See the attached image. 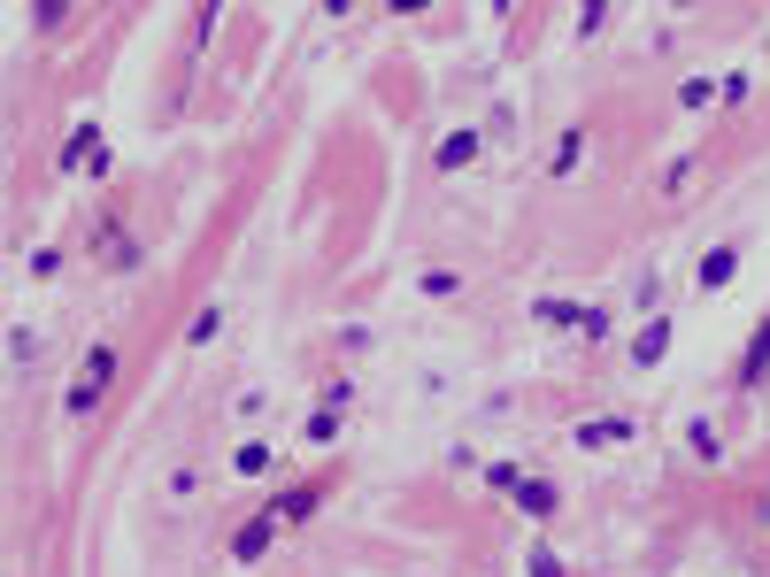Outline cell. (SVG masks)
<instances>
[{
	"label": "cell",
	"mask_w": 770,
	"mask_h": 577,
	"mask_svg": "<svg viewBox=\"0 0 770 577\" xmlns=\"http://www.w3.org/2000/svg\"><path fill=\"white\" fill-rule=\"evenodd\" d=\"M624 432H632V424H624V416H602V424H585V432H578V439H585V447H609V439H624Z\"/></svg>",
	"instance_id": "cell-7"
},
{
	"label": "cell",
	"mask_w": 770,
	"mask_h": 577,
	"mask_svg": "<svg viewBox=\"0 0 770 577\" xmlns=\"http://www.w3.org/2000/svg\"><path fill=\"white\" fill-rule=\"evenodd\" d=\"M517 509H532V516H547V509H555V492H547V485H517Z\"/></svg>",
	"instance_id": "cell-8"
},
{
	"label": "cell",
	"mask_w": 770,
	"mask_h": 577,
	"mask_svg": "<svg viewBox=\"0 0 770 577\" xmlns=\"http://www.w3.org/2000/svg\"><path fill=\"white\" fill-rule=\"evenodd\" d=\"M270 524H278V516H254V524H247V531L231 539V554H239V562H254V554L270 547Z\"/></svg>",
	"instance_id": "cell-3"
},
{
	"label": "cell",
	"mask_w": 770,
	"mask_h": 577,
	"mask_svg": "<svg viewBox=\"0 0 770 577\" xmlns=\"http://www.w3.org/2000/svg\"><path fill=\"white\" fill-rule=\"evenodd\" d=\"M662 347H670V323H647V332L632 339V362H662Z\"/></svg>",
	"instance_id": "cell-5"
},
{
	"label": "cell",
	"mask_w": 770,
	"mask_h": 577,
	"mask_svg": "<svg viewBox=\"0 0 770 577\" xmlns=\"http://www.w3.org/2000/svg\"><path fill=\"white\" fill-rule=\"evenodd\" d=\"M109 377H116V355H109V347H93V355H85V377H77V393H70V408H93Z\"/></svg>",
	"instance_id": "cell-1"
},
{
	"label": "cell",
	"mask_w": 770,
	"mask_h": 577,
	"mask_svg": "<svg viewBox=\"0 0 770 577\" xmlns=\"http://www.w3.org/2000/svg\"><path fill=\"white\" fill-rule=\"evenodd\" d=\"M532 577H563V562L555 554H532Z\"/></svg>",
	"instance_id": "cell-9"
},
{
	"label": "cell",
	"mask_w": 770,
	"mask_h": 577,
	"mask_svg": "<svg viewBox=\"0 0 770 577\" xmlns=\"http://www.w3.org/2000/svg\"><path fill=\"white\" fill-rule=\"evenodd\" d=\"M732 270H740V255H732V246H717V255L702 262V285H732Z\"/></svg>",
	"instance_id": "cell-6"
},
{
	"label": "cell",
	"mask_w": 770,
	"mask_h": 577,
	"mask_svg": "<svg viewBox=\"0 0 770 577\" xmlns=\"http://www.w3.org/2000/svg\"><path fill=\"white\" fill-rule=\"evenodd\" d=\"M762 370H770V316H762V332H755V339H747V355H740V385H755Z\"/></svg>",
	"instance_id": "cell-2"
},
{
	"label": "cell",
	"mask_w": 770,
	"mask_h": 577,
	"mask_svg": "<svg viewBox=\"0 0 770 577\" xmlns=\"http://www.w3.org/2000/svg\"><path fill=\"white\" fill-rule=\"evenodd\" d=\"M470 154H478V131H455V139H440V170H463Z\"/></svg>",
	"instance_id": "cell-4"
}]
</instances>
